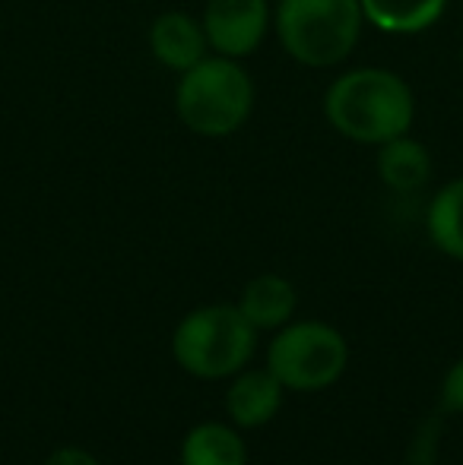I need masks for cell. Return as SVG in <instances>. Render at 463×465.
Wrapping results in <instances>:
<instances>
[{
    "mask_svg": "<svg viewBox=\"0 0 463 465\" xmlns=\"http://www.w3.org/2000/svg\"><path fill=\"white\" fill-rule=\"evenodd\" d=\"M349 345L321 320L286 323L267 349V371L292 392H321L347 373Z\"/></svg>",
    "mask_w": 463,
    "mask_h": 465,
    "instance_id": "obj_5",
    "label": "cell"
},
{
    "mask_svg": "<svg viewBox=\"0 0 463 465\" xmlns=\"http://www.w3.org/2000/svg\"><path fill=\"white\" fill-rule=\"evenodd\" d=\"M428 241L438 247L445 257L463 263V178L448 181L438 193L432 196L426 213Z\"/></svg>",
    "mask_w": 463,
    "mask_h": 465,
    "instance_id": "obj_13",
    "label": "cell"
},
{
    "mask_svg": "<svg viewBox=\"0 0 463 465\" xmlns=\"http://www.w3.org/2000/svg\"><path fill=\"white\" fill-rule=\"evenodd\" d=\"M365 23L390 35H416L445 16L448 0H358Z\"/></svg>",
    "mask_w": 463,
    "mask_h": 465,
    "instance_id": "obj_12",
    "label": "cell"
},
{
    "mask_svg": "<svg viewBox=\"0 0 463 465\" xmlns=\"http://www.w3.org/2000/svg\"><path fill=\"white\" fill-rule=\"evenodd\" d=\"M178 460L181 465H247V447L235 424L204 421L185 434Z\"/></svg>",
    "mask_w": 463,
    "mask_h": 465,
    "instance_id": "obj_11",
    "label": "cell"
},
{
    "mask_svg": "<svg viewBox=\"0 0 463 465\" xmlns=\"http://www.w3.org/2000/svg\"><path fill=\"white\" fill-rule=\"evenodd\" d=\"M441 411L463 415V358L451 364V371L441 380Z\"/></svg>",
    "mask_w": 463,
    "mask_h": 465,
    "instance_id": "obj_14",
    "label": "cell"
},
{
    "mask_svg": "<svg viewBox=\"0 0 463 465\" xmlns=\"http://www.w3.org/2000/svg\"><path fill=\"white\" fill-rule=\"evenodd\" d=\"M330 127L352 143L381 146L403 136L416 117V102L407 80L381 67H358L334 80L324 93Z\"/></svg>",
    "mask_w": 463,
    "mask_h": 465,
    "instance_id": "obj_1",
    "label": "cell"
},
{
    "mask_svg": "<svg viewBox=\"0 0 463 465\" xmlns=\"http://www.w3.org/2000/svg\"><path fill=\"white\" fill-rule=\"evenodd\" d=\"M206 32H204V23L191 19L187 13H162L156 16V23L149 25V51L153 57L168 70H191L194 64H200L206 57Z\"/></svg>",
    "mask_w": 463,
    "mask_h": 465,
    "instance_id": "obj_8",
    "label": "cell"
},
{
    "mask_svg": "<svg viewBox=\"0 0 463 465\" xmlns=\"http://www.w3.org/2000/svg\"><path fill=\"white\" fill-rule=\"evenodd\" d=\"M362 23L358 0H279L277 6V35L286 54L317 70L347 61Z\"/></svg>",
    "mask_w": 463,
    "mask_h": 465,
    "instance_id": "obj_4",
    "label": "cell"
},
{
    "mask_svg": "<svg viewBox=\"0 0 463 465\" xmlns=\"http://www.w3.org/2000/svg\"><path fill=\"white\" fill-rule=\"evenodd\" d=\"M460 64H463V51H460Z\"/></svg>",
    "mask_w": 463,
    "mask_h": 465,
    "instance_id": "obj_16",
    "label": "cell"
},
{
    "mask_svg": "<svg viewBox=\"0 0 463 465\" xmlns=\"http://www.w3.org/2000/svg\"><path fill=\"white\" fill-rule=\"evenodd\" d=\"M283 392L286 386L267 368H245L235 373L226 390V415L238 430L264 428L283 409Z\"/></svg>",
    "mask_w": 463,
    "mask_h": 465,
    "instance_id": "obj_7",
    "label": "cell"
},
{
    "mask_svg": "<svg viewBox=\"0 0 463 465\" xmlns=\"http://www.w3.org/2000/svg\"><path fill=\"white\" fill-rule=\"evenodd\" d=\"M254 83L235 57H210L185 70L175 89V111L197 136H229L251 117Z\"/></svg>",
    "mask_w": 463,
    "mask_h": 465,
    "instance_id": "obj_3",
    "label": "cell"
},
{
    "mask_svg": "<svg viewBox=\"0 0 463 465\" xmlns=\"http://www.w3.org/2000/svg\"><path fill=\"white\" fill-rule=\"evenodd\" d=\"M296 307H298L296 285L289 279L277 276V272L254 276L241 288V298H238V311L245 313V320L257 332L283 330L286 323H292Z\"/></svg>",
    "mask_w": 463,
    "mask_h": 465,
    "instance_id": "obj_9",
    "label": "cell"
},
{
    "mask_svg": "<svg viewBox=\"0 0 463 465\" xmlns=\"http://www.w3.org/2000/svg\"><path fill=\"white\" fill-rule=\"evenodd\" d=\"M257 349V330L238 304H204L185 313L172 332V358L197 380H232Z\"/></svg>",
    "mask_w": 463,
    "mask_h": 465,
    "instance_id": "obj_2",
    "label": "cell"
},
{
    "mask_svg": "<svg viewBox=\"0 0 463 465\" xmlns=\"http://www.w3.org/2000/svg\"><path fill=\"white\" fill-rule=\"evenodd\" d=\"M377 178L397 193H416L432 178V155L413 136H394L377 146Z\"/></svg>",
    "mask_w": 463,
    "mask_h": 465,
    "instance_id": "obj_10",
    "label": "cell"
},
{
    "mask_svg": "<svg viewBox=\"0 0 463 465\" xmlns=\"http://www.w3.org/2000/svg\"><path fill=\"white\" fill-rule=\"evenodd\" d=\"M45 465H102V462H99V456L83 447H57L55 453L45 460Z\"/></svg>",
    "mask_w": 463,
    "mask_h": 465,
    "instance_id": "obj_15",
    "label": "cell"
},
{
    "mask_svg": "<svg viewBox=\"0 0 463 465\" xmlns=\"http://www.w3.org/2000/svg\"><path fill=\"white\" fill-rule=\"evenodd\" d=\"M270 25L267 0H210L204 13L206 42L223 57H247L264 42Z\"/></svg>",
    "mask_w": 463,
    "mask_h": 465,
    "instance_id": "obj_6",
    "label": "cell"
}]
</instances>
